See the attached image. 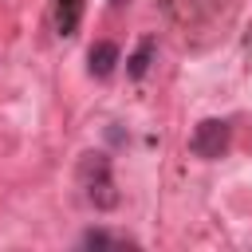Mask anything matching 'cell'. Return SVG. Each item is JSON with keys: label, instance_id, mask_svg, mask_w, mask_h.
Segmentation results:
<instances>
[{"label": "cell", "instance_id": "cell-1", "mask_svg": "<svg viewBox=\"0 0 252 252\" xmlns=\"http://www.w3.org/2000/svg\"><path fill=\"white\" fill-rule=\"evenodd\" d=\"M79 185H83V197L94 205V209H114L118 205V189H114V177H110V158L106 154H83L79 158Z\"/></svg>", "mask_w": 252, "mask_h": 252}, {"label": "cell", "instance_id": "cell-2", "mask_svg": "<svg viewBox=\"0 0 252 252\" xmlns=\"http://www.w3.org/2000/svg\"><path fill=\"white\" fill-rule=\"evenodd\" d=\"M228 142H232V130H228V122L224 118H205V122H197V130H193V138H189V150L197 154V158H220L224 150H228Z\"/></svg>", "mask_w": 252, "mask_h": 252}, {"label": "cell", "instance_id": "cell-3", "mask_svg": "<svg viewBox=\"0 0 252 252\" xmlns=\"http://www.w3.org/2000/svg\"><path fill=\"white\" fill-rule=\"evenodd\" d=\"M79 20H83V0H55V32L63 39L79 32Z\"/></svg>", "mask_w": 252, "mask_h": 252}, {"label": "cell", "instance_id": "cell-4", "mask_svg": "<svg viewBox=\"0 0 252 252\" xmlns=\"http://www.w3.org/2000/svg\"><path fill=\"white\" fill-rule=\"evenodd\" d=\"M87 59H91V75H98V79H106L110 71H114V63H118V47L114 43H94L91 51H87Z\"/></svg>", "mask_w": 252, "mask_h": 252}, {"label": "cell", "instance_id": "cell-5", "mask_svg": "<svg viewBox=\"0 0 252 252\" xmlns=\"http://www.w3.org/2000/svg\"><path fill=\"white\" fill-rule=\"evenodd\" d=\"M150 55H154V39H146L134 55H130V79H142L146 67H150Z\"/></svg>", "mask_w": 252, "mask_h": 252}, {"label": "cell", "instance_id": "cell-6", "mask_svg": "<svg viewBox=\"0 0 252 252\" xmlns=\"http://www.w3.org/2000/svg\"><path fill=\"white\" fill-rule=\"evenodd\" d=\"M114 244H130V240H118L110 232H87L83 236V248H114Z\"/></svg>", "mask_w": 252, "mask_h": 252}, {"label": "cell", "instance_id": "cell-7", "mask_svg": "<svg viewBox=\"0 0 252 252\" xmlns=\"http://www.w3.org/2000/svg\"><path fill=\"white\" fill-rule=\"evenodd\" d=\"M110 4H122V0H110Z\"/></svg>", "mask_w": 252, "mask_h": 252}]
</instances>
